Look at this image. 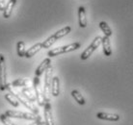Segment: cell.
I'll list each match as a JSON object with an SVG mask.
<instances>
[{
  "label": "cell",
  "mask_w": 133,
  "mask_h": 125,
  "mask_svg": "<svg viewBox=\"0 0 133 125\" xmlns=\"http://www.w3.org/2000/svg\"><path fill=\"white\" fill-rule=\"evenodd\" d=\"M6 89H8L12 94H14V95L16 96V97L17 98V100H18L20 103H22L27 109H29L33 114H35V115H39V110H38V108L34 105L33 103L30 102L28 99L25 98V97L23 96V94L21 93V92H18V91H17V89H15V87H13L12 84H7Z\"/></svg>",
  "instance_id": "6da1fadb"
},
{
  "label": "cell",
  "mask_w": 133,
  "mask_h": 125,
  "mask_svg": "<svg viewBox=\"0 0 133 125\" xmlns=\"http://www.w3.org/2000/svg\"><path fill=\"white\" fill-rule=\"evenodd\" d=\"M80 46H81V44L79 43H70V44H68V45L60 46V47H57V48L49 50L48 53H47V55L49 57H55L58 56V55H61V54H64V53L74 51V50L78 49Z\"/></svg>",
  "instance_id": "7a4b0ae2"
},
{
  "label": "cell",
  "mask_w": 133,
  "mask_h": 125,
  "mask_svg": "<svg viewBox=\"0 0 133 125\" xmlns=\"http://www.w3.org/2000/svg\"><path fill=\"white\" fill-rule=\"evenodd\" d=\"M5 115L8 117H14V119H22L27 120H36L38 119L39 115H35L33 113H24L19 111H13V110H8L6 111Z\"/></svg>",
  "instance_id": "3957f363"
},
{
  "label": "cell",
  "mask_w": 133,
  "mask_h": 125,
  "mask_svg": "<svg viewBox=\"0 0 133 125\" xmlns=\"http://www.w3.org/2000/svg\"><path fill=\"white\" fill-rule=\"evenodd\" d=\"M7 69L5 64V58L0 54V91H5L7 89Z\"/></svg>",
  "instance_id": "277c9868"
},
{
  "label": "cell",
  "mask_w": 133,
  "mask_h": 125,
  "mask_svg": "<svg viewBox=\"0 0 133 125\" xmlns=\"http://www.w3.org/2000/svg\"><path fill=\"white\" fill-rule=\"evenodd\" d=\"M33 88H34V92H35V95H36V99H37V101H38V104L43 107L44 104H45V102H46V99H45L43 92H42V89H41L40 79H39V77H37V76L33 80Z\"/></svg>",
  "instance_id": "5b68a950"
},
{
  "label": "cell",
  "mask_w": 133,
  "mask_h": 125,
  "mask_svg": "<svg viewBox=\"0 0 133 125\" xmlns=\"http://www.w3.org/2000/svg\"><path fill=\"white\" fill-rule=\"evenodd\" d=\"M52 72H53V68L52 66H49L48 68L45 70V76H44V87H43V95L46 99V101H49V89L51 87V83H52Z\"/></svg>",
  "instance_id": "8992f818"
},
{
  "label": "cell",
  "mask_w": 133,
  "mask_h": 125,
  "mask_svg": "<svg viewBox=\"0 0 133 125\" xmlns=\"http://www.w3.org/2000/svg\"><path fill=\"white\" fill-rule=\"evenodd\" d=\"M101 40H102V38L99 36H97L95 38V40L92 41L89 47L86 48V49L84 50V52L81 54V60H87L89 57L92 55L94 53V51L97 49V47L100 45V43H101Z\"/></svg>",
  "instance_id": "52a82bcc"
},
{
  "label": "cell",
  "mask_w": 133,
  "mask_h": 125,
  "mask_svg": "<svg viewBox=\"0 0 133 125\" xmlns=\"http://www.w3.org/2000/svg\"><path fill=\"white\" fill-rule=\"evenodd\" d=\"M43 107H44L43 114H44V122H45V124L54 125V119H53V115H52L51 105H50L49 101H46Z\"/></svg>",
  "instance_id": "ba28073f"
},
{
  "label": "cell",
  "mask_w": 133,
  "mask_h": 125,
  "mask_svg": "<svg viewBox=\"0 0 133 125\" xmlns=\"http://www.w3.org/2000/svg\"><path fill=\"white\" fill-rule=\"evenodd\" d=\"M97 117L98 119L107 120V121H119L120 120V115L116 114H109V113L99 112L97 114Z\"/></svg>",
  "instance_id": "9c48e42d"
},
{
  "label": "cell",
  "mask_w": 133,
  "mask_h": 125,
  "mask_svg": "<svg viewBox=\"0 0 133 125\" xmlns=\"http://www.w3.org/2000/svg\"><path fill=\"white\" fill-rule=\"evenodd\" d=\"M50 63H51L50 58H45L43 62L41 63L40 66L37 67L36 71H35V74H36L37 77H40V76L48 68V66H50Z\"/></svg>",
  "instance_id": "30bf717a"
},
{
  "label": "cell",
  "mask_w": 133,
  "mask_h": 125,
  "mask_svg": "<svg viewBox=\"0 0 133 125\" xmlns=\"http://www.w3.org/2000/svg\"><path fill=\"white\" fill-rule=\"evenodd\" d=\"M78 21H79V26L81 28H85L87 26L86 11H85L84 7L78 8Z\"/></svg>",
  "instance_id": "8fae6325"
},
{
  "label": "cell",
  "mask_w": 133,
  "mask_h": 125,
  "mask_svg": "<svg viewBox=\"0 0 133 125\" xmlns=\"http://www.w3.org/2000/svg\"><path fill=\"white\" fill-rule=\"evenodd\" d=\"M51 92L52 95L57 97L60 93V80L58 77H53L52 78V83H51Z\"/></svg>",
  "instance_id": "7c38bea8"
},
{
  "label": "cell",
  "mask_w": 133,
  "mask_h": 125,
  "mask_svg": "<svg viewBox=\"0 0 133 125\" xmlns=\"http://www.w3.org/2000/svg\"><path fill=\"white\" fill-rule=\"evenodd\" d=\"M101 43H102V47H103V53L105 56H111L112 54V49H111V45H110V40L109 38L106 36H104L102 38V40H101Z\"/></svg>",
  "instance_id": "4fadbf2b"
},
{
  "label": "cell",
  "mask_w": 133,
  "mask_h": 125,
  "mask_svg": "<svg viewBox=\"0 0 133 125\" xmlns=\"http://www.w3.org/2000/svg\"><path fill=\"white\" fill-rule=\"evenodd\" d=\"M42 48H43V43H36V44H34L32 47H30V48L26 51V53H25V57L29 59V58H31V57H33L34 55H36L37 53L39 52Z\"/></svg>",
  "instance_id": "5bb4252c"
},
{
  "label": "cell",
  "mask_w": 133,
  "mask_h": 125,
  "mask_svg": "<svg viewBox=\"0 0 133 125\" xmlns=\"http://www.w3.org/2000/svg\"><path fill=\"white\" fill-rule=\"evenodd\" d=\"M21 93L23 94V96L26 99H28L30 102H35L36 99V95H35V92H33L30 88H23L21 89Z\"/></svg>",
  "instance_id": "9a60e30c"
},
{
  "label": "cell",
  "mask_w": 133,
  "mask_h": 125,
  "mask_svg": "<svg viewBox=\"0 0 133 125\" xmlns=\"http://www.w3.org/2000/svg\"><path fill=\"white\" fill-rule=\"evenodd\" d=\"M17 3V0H10L8 3H7V6L5 8V10L3 12V17L5 18H9L11 17V15L13 13V9L15 5Z\"/></svg>",
  "instance_id": "2e32d148"
},
{
  "label": "cell",
  "mask_w": 133,
  "mask_h": 125,
  "mask_svg": "<svg viewBox=\"0 0 133 125\" xmlns=\"http://www.w3.org/2000/svg\"><path fill=\"white\" fill-rule=\"evenodd\" d=\"M70 31H71V28H70V26H66V27H64L63 29L59 30V31H57L56 33H54L53 36L56 40H59V39H62L63 37L66 36Z\"/></svg>",
  "instance_id": "e0dca14e"
},
{
  "label": "cell",
  "mask_w": 133,
  "mask_h": 125,
  "mask_svg": "<svg viewBox=\"0 0 133 125\" xmlns=\"http://www.w3.org/2000/svg\"><path fill=\"white\" fill-rule=\"evenodd\" d=\"M71 95H72V97L75 99V101H76L79 105H85L86 101H85L83 95H82L77 89H73L72 92H71Z\"/></svg>",
  "instance_id": "ac0fdd59"
},
{
  "label": "cell",
  "mask_w": 133,
  "mask_h": 125,
  "mask_svg": "<svg viewBox=\"0 0 133 125\" xmlns=\"http://www.w3.org/2000/svg\"><path fill=\"white\" fill-rule=\"evenodd\" d=\"M30 85V81L29 79H17L14 82H12V86L13 87H23V88H28Z\"/></svg>",
  "instance_id": "d6986e66"
},
{
  "label": "cell",
  "mask_w": 133,
  "mask_h": 125,
  "mask_svg": "<svg viewBox=\"0 0 133 125\" xmlns=\"http://www.w3.org/2000/svg\"><path fill=\"white\" fill-rule=\"evenodd\" d=\"M5 99L10 103L11 105L14 106V107H18V105H19V101H18L17 97L14 95V94H12L11 92H8V93L5 94Z\"/></svg>",
  "instance_id": "ffe728a7"
},
{
  "label": "cell",
  "mask_w": 133,
  "mask_h": 125,
  "mask_svg": "<svg viewBox=\"0 0 133 125\" xmlns=\"http://www.w3.org/2000/svg\"><path fill=\"white\" fill-rule=\"evenodd\" d=\"M99 28L101 29V31H102L103 33H104V36L108 37V38L112 36V30L110 29L109 25L105 21L99 22Z\"/></svg>",
  "instance_id": "44dd1931"
},
{
  "label": "cell",
  "mask_w": 133,
  "mask_h": 125,
  "mask_svg": "<svg viewBox=\"0 0 133 125\" xmlns=\"http://www.w3.org/2000/svg\"><path fill=\"white\" fill-rule=\"evenodd\" d=\"M17 55L19 57H25V53H26V50H25V43L22 41V40H19L17 44Z\"/></svg>",
  "instance_id": "7402d4cb"
},
{
  "label": "cell",
  "mask_w": 133,
  "mask_h": 125,
  "mask_svg": "<svg viewBox=\"0 0 133 125\" xmlns=\"http://www.w3.org/2000/svg\"><path fill=\"white\" fill-rule=\"evenodd\" d=\"M56 39L54 38L53 35H51V36L49 37V38H47L46 40H44L43 43V48H49V47H51V46L53 45V43L56 41Z\"/></svg>",
  "instance_id": "603a6c76"
},
{
  "label": "cell",
  "mask_w": 133,
  "mask_h": 125,
  "mask_svg": "<svg viewBox=\"0 0 133 125\" xmlns=\"http://www.w3.org/2000/svg\"><path fill=\"white\" fill-rule=\"evenodd\" d=\"M0 120L3 122L4 125H15L5 114H1V115H0Z\"/></svg>",
  "instance_id": "cb8c5ba5"
},
{
  "label": "cell",
  "mask_w": 133,
  "mask_h": 125,
  "mask_svg": "<svg viewBox=\"0 0 133 125\" xmlns=\"http://www.w3.org/2000/svg\"><path fill=\"white\" fill-rule=\"evenodd\" d=\"M7 4H6V0H0V11H3L5 10L6 8Z\"/></svg>",
  "instance_id": "d4e9b609"
},
{
  "label": "cell",
  "mask_w": 133,
  "mask_h": 125,
  "mask_svg": "<svg viewBox=\"0 0 133 125\" xmlns=\"http://www.w3.org/2000/svg\"><path fill=\"white\" fill-rule=\"evenodd\" d=\"M42 121H43V120H42V117L39 115V116H38V119H37L36 120H34V122H32V123L29 124V125H40Z\"/></svg>",
  "instance_id": "484cf974"
},
{
  "label": "cell",
  "mask_w": 133,
  "mask_h": 125,
  "mask_svg": "<svg viewBox=\"0 0 133 125\" xmlns=\"http://www.w3.org/2000/svg\"><path fill=\"white\" fill-rule=\"evenodd\" d=\"M40 125H46V124H45V122H44V121H42Z\"/></svg>",
  "instance_id": "4316f807"
}]
</instances>
